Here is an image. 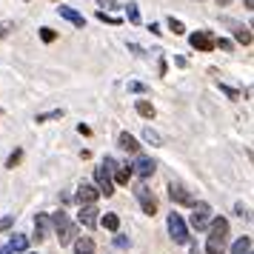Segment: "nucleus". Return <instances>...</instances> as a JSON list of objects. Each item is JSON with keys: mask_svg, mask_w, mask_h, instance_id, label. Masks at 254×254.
<instances>
[{"mask_svg": "<svg viewBox=\"0 0 254 254\" xmlns=\"http://www.w3.org/2000/svg\"><path fill=\"white\" fill-rule=\"evenodd\" d=\"M229 246V220L226 217H214L211 229H208V240H206V254H223Z\"/></svg>", "mask_w": 254, "mask_h": 254, "instance_id": "1", "label": "nucleus"}, {"mask_svg": "<svg viewBox=\"0 0 254 254\" xmlns=\"http://www.w3.org/2000/svg\"><path fill=\"white\" fill-rule=\"evenodd\" d=\"M49 223H52V226H55V231H58L60 246H69V243H74V237H77V226L71 223V217L66 214V211H55Z\"/></svg>", "mask_w": 254, "mask_h": 254, "instance_id": "2", "label": "nucleus"}, {"mask_svg": "<svg viewBox=\"0 0 254 254\" xmlns=\"http://www.w3.org/2000/svg\"><path fill=\"white\" fill-rule=\"evenodd\" d=\"M166 229H169V234H172L174 243H180V246H186L189 243V226H186V220L177 214V211H172L169 214V220H166Z\"/></svg>", "mask_w": 254, "mask_h": 254, "instance_id": "3", "label": "nucleus"}, {"mask_svg": "<svg viewBox=\"0 0 254 254\" xmlns=\"http://www.w3.org/2000/svg\"><path fill=\"white\" fill-rule=\"evenodd\" d=\"M189 223H191V229L203 231L208 223H211V206H208V203H194V206H191V220H189Z\"/></svg>", "mask_w": 254, "mask_h": 254, "instance_id": "4", "label": "nucleus"}, {"mask_svg": "<svg viewBox=\"0 0 254 254\" xmlns=\"http://www.w3.org/2000/svg\"><path fill=\"white\" fill-rule=\"evenodd\" d=\"M134 197H137L140 208H143V211H146L149 217H154V214H157V200H154V194H151V191H149V189H146L143 183H140L137 189H134Z\"/></svg>", "mask_w": 254, "mask_h": 254, "instance_id": "5", "label": "nucleus"}, {"mask_svg": "<svg viewBox=\"0 0 254 254\" xmlns=\"http://www.w3.org/2000/svg\"><path fill=\"white\" fill-rule=\"evenodd\" d=\"M169 197H172V203H177V206H194V197L189 194V189H186L183 183H169Z\"/></svg>", "mask_w": 254, "mask_h": 254, "instance_id": "6", "label": "nucleus"}, {"mask_svg": "<svg viewBox=\"0 0 254 254\" xmlns=\"http://www.w3.org/2000/svg\"><path fill=\"white\" fill-rule=\"evenodd\" d=\"M94 183H97V191H100V194H106V197L115 194V183H112V174L106 172L103 166H100V169H94Z\"/></svg>", "mask_w": 254, "mask_h": 254, "instance_id": "7", "label": "nucleus"}, {"mask_svg": "<svg viewBox=\"0 0 254 254\" xmlns=\"http://www.w3.org/2000/svg\"><path fill=\"white\" fill-rule=\"evenodd\" d=\"M134 174H140V177H151V174L157 172V163L151 160V157H146V154H137V160H134V166H128Z\"/></svg>", "mask_w": 254, "mask_h": 254, "instance_id": "8", "label": "nucleus"}, {"mask_svg": "<svg viewBox=\"0 0 254 254\" xmlns=\"http://www.w3.org/2000/svg\"><path fill=\"white\" fill-rule=\"evenodd\" d=\"M74 197H77V203H80V206H94V200L100 197V191H97V186H92V183H80Z\"/></svg>", "mask_w": 254, "mask_h": 254, "instance_id": "9", "label": "nucleus"}, {"mask_svg": "<svg viewBox=\"0 0 254 254\" xmlns=\"http://www.w3.org/2000/svg\"><path fill=\"white\" fill-rule=\"evenodd\" d=\"M189 43L194 49H200V52H211L214 49V37H211V32H194V35H189Z\"/></svg>", "mask_w": 254, "mask_h": 254, "instance_id": "10", "label": "nucleus"}, {"mask_svg": "<svg viewBox=\"0 0 254 254\" xmlns=\"http://www.w3.org/2000/svg\"><path fill=\"white\" fill-rule=\"evenodd\" d=\"M97 214H100L97 206H80V211H77V223L86 226V229H94V226H97V220H100Z\"/></svg>", "mask_w": 254, "mask_h": 254, "instance_id": "11", "label": "nucleus"}, {"mask_svg": "<svg viewBox=\"0 0 254 254\" xmlns=\"http://www.w3.org/2000/svg\"><path fill=\"white\" fill-rule=\"evenodd\" d=\"M117 146H120L123 151H128V154H137V151H140L137 137H134V134H128V131H120V134H117Z\"/></svg>", "mask_w": 254, "mask_h": 254, "instance_id": "12", "label": "nucleus"}, {"mask_svg": "<svg viewBox=\"0 0 254 254\" xmlns=\"http://www.w3.org/2000/svg\"><path fill=\"white\" fill-rule=\"evenodd\" d=\"M58 14L63 17V20H69L71 26H77V29H83V26H86V17H83L80 12H74L71 6H60V9H58Z\"/></svg>", "mask_w": 254, "mask_h": 254, "instance_id": "13", "label": "nucleus"}, {"mask_svg": "<svg viewBox=\"0 0 254 254\" xmlns=\"http://www.w3.org/2000/svg\"><path fill=\"white\" fill-rule=\"evenodd\" d=\"M49 226H52V223H49V217L46 214H37L35 217V237H32V240H46L49 237Z\"/></svg>", "mask_w": 254, "mask_h": 254, "instance_id": "14", "label": "nucleus"}, {"mask_svg": "<svg viewBox=\"0 0 254 254\" xmlns=\"http://www.w3.org/2000/svg\"><path fill=\"white\" fill-rule=\"evenodd\" d=\"M74 254H94L92 237H74Z\"/></svg>", "mask_w": 254, "mask_h": 254, "instance_id": "15", "label": "nucleus"}, {"mask_svg": "<svg viewBox=\"0 0 254 254\" xmlns=\"http://www.w3.org/2000/svg\"><path fill=\"white\" fill-rule=\"evenodd\" d=\"M112 174H115L112 183H117V186H128V180H131V169H128V166H117Z\"/></svg>", "mask_w": 254, "mask_h": 254, "instance_id": "16", "label": "nucleus"}, {"mask_svg": "<svg viewBox=\"0 0 254 254\" xmlns=\"http://www.w3.org/2000/svg\"><path fill=\"white\" fill-rule=\"evenodd\" d=\"M9 249H12L14 254H26V249H29V237H26V234H14L12 240H9Z\"/></svg>", "mask_w": 254, "mask_h": 254, "instance_id": "17", "label": "nucleus"}, {"mask_svg": "<svg viewBox=\"0 0 254 254\" xmlns=\"http://www.w3.org/2000/svg\"><path fill=\"white\" fill-rule=\"evenodd\" d=\"M231 29H234V37H237V43H243V46H252V32H249V26L231 23Z\"/></svg>", "mask_w": 254, "mask_h": 254, "instance_id": "18", "label": "nucleus"}, {"mask_svg": "<svg viewBox=\"0 0 254 254\" xmlns=\"http://www.w3.org/2000/svg\"><path fill=\"white\" fill-rule=\"evenodd\" d=\"M143 140H146L149 146H163V134H160V131H154L151 126L143 128Z\"/></svg>", "mask_w": 254, "mask_h": 254, "instance_id": "19", "label": "nucleus"}, {"mask_svg": "<svg viewBox=\"0 0 254 254\" xmlns=\"http://www.w3.org/2000/svg\"><path fill=\"white\" fill-rule=\"evenodd\" d=\"M231 254H252V237H240L231 246Z\"/></svg>", "mask_w": 254, "mask_h": 254, "instance_id": "20", "label": "nucleus"}, {"mask_svg": "<svg viewBox=\"0 0 254 254\" xmlns=\"http://www.w3.org/2000/svg\"><path fill=\"white\" fill-rule=\"evenodd\" d=\"M134 109H137V115L146 117V120H151V117H154V106H151L149 100H137V103H134Z\"/></svg>", "mask_w": 254, "mask_h": 254, "instance_id": "21", "label": "nucleus"}, {"mask_svg": "<svg viewBox=\"0 0 254 254\" xmlns=\"http://www.w3.org/2000/svg\"><path fill=\"white\" fill-rule=\"evenodd\" d=\"M97 223H103L109 231H117V229H120V217H117V214H112V211H109V214H103V220H97Z\"/></svg>", "mask_w": 254, "mask_h": 254, "instance_id": "22", "label": "nucleus"}, {"mask_svg": "<svg viewBox=\"0 0 254 254\" xmlns=\"http://www.w3.org/2000/svg\"><path fill=\"white\" fill-rule=\"evenodd\" d=\"M126 14H128V23H140V9H137V3H128L126 6Z\"/></svg>", "mask_w": 254, "mask_h": 254, "instance_id": "23", "label": "nucleus"}, {"mask_svg": "<svg viewBox=\"0 0 254 254\" xmlns=\"http://www.w3.org/2000/svg\"><path fill=\"white\" fill-rule=\"evenodd\" d=\"M63 117V109H55V112H46V115H37V123H49V120H60Z\"/></svg>", "mask_w": 254, "mask_h": 254, "instance_id": "24", "label": "nucleus"}, {"mask_svg": "<svg viewBox=\"0 0 254 254\" xmlns=\"http://www.w3.org/2000/svg\"><path fill=\"white\" fill-rule=\"evenodd\" d=\"M40 40H43V43H55V40H58V32L49 29V26H43V29H40Z\"/></svg>", "mask_w": 254, "mask_h": 254, "instance_id": "25", "label": "nucleus"}, {"mask_svg": "<svg viewBox=\"0 0 254 254\" xmlns=\"http://www.w3.org/2000/svg\"><path fill=\"white\" fill-rule=\"evenodd\" d=\"M128 92H131V94H146V92H149V86H146V83H140V80H128Z\"/></svg>", "mask_w": 254, "mask_h": 254, "instance_id": "26", "label": "nucleus"}, {"mask_svg": "<svg viewBox=\"0 0 254 254\" xmlns=\"http://www.w3.org/2000/svg\"><path fill=\"white\" fill-rule=\"evenodd\" d=\"M20 160H23V149H14L12 154H9V160H6V169H14Z\"/></svg>", "mask_w": 254, "mask_h": 254, "instance_id": "27", "label": "nucleus"}, {"mask_svg": "<svg viewBox=\"0 0 254 254\" xmlns=\"http://www.w3.org/2000/svg\"><path fill=\"white\" fill-rule=\"evenodd\" d=\"M12 32H14V23H12V20H0V40H6Z\"/></svg>", "mask_w": 254, "mask_h": 254, "instance_id": "28", "label": "nucleus"}, {"mask_svg": "<svg viewBox=\"0 0 254 254\" xmlns=\"http://www.w3.org/2000/svg\"><path fill=\"white\" fill-rule=\"evenodd\" d=\"M217 86H220V92L226 94L229 100H237V97H240V92H237V89H231V86H226V83H217Z\"/></svg>", "mask_w": 254, "mask_h": 254, "instance_id": "29", "label": "nucleus"}, {"mask_svg": "<svg viewBox=\"0 0 254 254\" xmlns=\"http://www.w3.org/2000/svg\"><path fill=\"white\" fill-rule=\"evenodd\" d=\"M169 29H172L174 35H186V26L177 20V17H169Z\"/></svg>", "mask_w": 254, "mask_h": 254, "instance_id": "30", "label": "nucleus"}, {"mask_svg": "<svg viewBox=\"0 0 254 254\" xmlns=\"http://www.w3.org/2000/svg\"><path fill=\"white\" fill-rule=\"evenodd\" d=\"M97 20H106V23H112V26L120 23V17H115V14H106V12H97Z\"/></svg>", "mask_w": 254, "mask_h": 254, "instance_id": "31", "label": "nucleus"}, {"mask_svg": "<svg viewBox=\"0 0 254 254\" xmlns=\"http://www.w3.org/2000/svg\"><path fill=\"white\" fill-rule=\"evenodd\" d=\"M12 223H14V214L3 217V220H0V231H9V229H12Z\"/></svg>", "mask_w": 254, "mask_h": 254, "instance_id": "32", "label": "nucleus"}, {"mask_svg": "<svg viewBox=\"0 0 254 254\" xmlns=\"http://www.w3.org/2000/svg\"><path fill=\"white\" fill-rule=\"evenodd\" d=\"M226 49V52H231V49H234V46H231V40H226V37H220V40H214V49Z\"/></svg>", "mask_w": 254, "mask_h": 254, "instance_id": "33", "label": "nucleus"}, {"mask_svg": "<svg viewBox=\"0 0 254 254\" xmlns=\"http://www.w3.org/2000/svg\"><path fill=\"white\" fill-rule=\"evenodd\" d=\"M97 6H100V12H103V9H117L115 0H97Z\"/></svg>", "mask_w": 254, "mask_h": 254, "instance_id": "34", "label": "nucleus"}, {"mask_svg": "<svg viewBox=\"0 0 254 254\" xmlns=\"http://www.w3.org/2000/svg\"><path fill=\"white\" fill-rule=\"evenodd\" d=\"M234 211H237V217H246V220H249V208L243 206V203H237V206H234Z\"/></svg>", "mask_w": 254, "mask_h": 254, "instance_id": "35", "label": "nucleus"}, {"mask_svg": "<svg viewBox=\"0 0 254 254\" xmlns=\"http://www.w3.org/2000/svg\"><path fill=\"white\" fill-rule=\"evenodd\" d=\"M115 246H117V249H126V246H128V240H126V237H117V240H115Z\"/></svg>", "mask_w": 254, "mask_h": 254, "instance_id": "36", "label": "nucleus"}, {"mask_svg": "<svg viewBox=\"0 0 254 254\" xmlns=\"http://www.w3.org/2000/svg\"><path fill=\"white\" fill-rule=\"evenodd\" d=\"M0 254H14V252L9 249V246H0Z\"/></svg>", "mask_w": 254, "mask_h": 254, "instance_id": "37", "label": "nucleus"}, {"mask_svg": "<svg viewBox=\"0 0 254 254\" xmlns=\"http://www.w3.org/2000/svg\"><path fill=\"white\" fill-rule=\"evenodd\" d=\"M26 254H35V252H26Z\"/></svg>", "mask_w": 254, "mask_h": 254, "instance_id": "38", "label": "nucleus"}]
</instances>
